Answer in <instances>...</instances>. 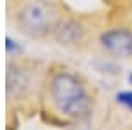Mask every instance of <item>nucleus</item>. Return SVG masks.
Here are the masks:
<instances>
[{
  "mask_svg": "<svg viewBox=\"0 0 132 130\" xmlns=\"http://www.w3.org/2000/svg\"><path fill=\"white\" fill-rule=\"evenodd\" d=\"M55 33L62 42H78L81 37V27L74 21H62Z\"/></svg>",
  "mask_w": 132,
  "mask_h": 130,
  "instance_id": "5",
  "label": "nucleus"
},
{
  "mask_svg": "<svg viewBox=\"0 0 132 130\" xmlns=\"http://www.w3.org/2000/svg\"><path fill=\"white\" fill-rule=\"evenodd\" d=\"M20 30L30 37H46L56 32L60 16L56 7L48 0H27L16 14Z\"/></svg>",
  "mask_w": 132,
  "mask_h": 130,
  "instance_id": "2",
  "label": "nucleus"
},
{
  "mask_svg": "<svg viewBox=\"0 0 132 130\" xmlns=\"http://www.w3.org/2000/svg\"><path fill=\"white\" fill-rule=\"evenodd\" d=\"M101 48L108 55L118 58L132 56V30L129 27H113L101 33L99 37Z\"/></svg>",
  "mask_w": 132,
  "mask_h": 130,
  "instance_id": "3",
  "label": "nucleus"
},
{
  "mask_svg": "<svg viewBox=\"0 0 132 130\" xmlns=\"http://www.w3.org/2000/svg\"><path fill=\"white\" fill-rule=\"evenodd\" d=\"M46 99L53 111L67 120L85 121L93 109V95L88 83L67 67L53 69L46 79Z\"/></svg>",
  "mask_w": 132,
  "mask_h": 130,
  "instance_id": "1",
  "label": "nucleus"
},
{
  "mask_svg": "<svg viewBox=\"0 0 132 130\" xmlns=\"http://www.w3.org/2000/svg\"><path fill=\"white\" fill-rule=\"evenodd\" d=\"M129 83H130V84H132V72H130V74H129Z\"/></svg>",
  "mask_w": 132,
  "mask_h": 130,
  "instance_id": "8",
  "label": "nucleus"
},
{
  "mask_svg": "<svg viewBox=\"0 0 132 130\" xmlns=\"http://www.w3.org/2000/svg\"><path fill=\"white\" fill-rule=\"evenodd\" d=\"M7 95L11 99H23L34 86V70L20 62H11L7 65Z\"/></svg>",
  "mask_w": 132,
  "mask_h": 130,
  "instance_id": "4",
  "label": "nucleus"
},
{
  "mask_svg": "<svg viewBox=\"0 0 132 130\" xmlns=\"http://www.w3.org/2000/svg\"><path fill=\"white\" fill-rule=\"evenodd\" d=\"M114 100L123 106L125 109H129L132 112V90H125V91H118L116 95H114Z\"/></svg>",
  "mask_w": 132,
  "mask_h": 130,
  "instance_id": "6",
  "label": "nucleus"
},
{
  "mask_svg": "<svg viewBox=\"0 0 132 130\" xmlns=\"http://www.w3.org/2000/svg\"><path fill=\"white\" fill-rule=\"evenodd\" d=\"M5 51H7L9 56H14L20 51V44L12 39V37H5Z\"/></svg>",
  "mask_w": 132,
  "mask_h": 130,
  "instance_id": "7",
  "label": "nucleus"
}]
</instances>
